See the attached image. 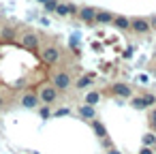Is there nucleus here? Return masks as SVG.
<instances>
[{"mask_svg":"<svg viewBox=\"0 0 156 154\" xmlns=\"http://www.w3.org/2000/svg\"><path fill=\"white\" fill-rule=\"evenodd\" d=\"M73 84H75V81H73V77H71L66 71H58V73L51 77V86H54L58 92H66Z\"/></svg>","mask_w":156,"mask_h":154,"instance_id":"nucleus-1","label":"nucleus"},{"mask_svg":"<svg viewBox=\"0 0 156 154\" xmlns=\"http://www.w3.org/2000/svg\"><path fill=\"white\" fill-rule=\"evenodd\" d=\"M58 94H60V92L49 84V86H43V88H41L39 98H41V103H43V105H51L54 101H58Z\"/></svg>","mask_w":156,"mask_h":154,"instance_id":"nucleus-2","label":"nucleus"},{"mask_svg":"<svg viewBox=\"0 0 156 154\" xmlns=\"http://www.w3.org/2000/svg\"><path fill=\"white\" fill-rule=\"evenodd\" d=\"M43 60H45L47 64H56V62L60 60V49L54 47V45H47V47L43 49Z\"/></svg>","mask_w":156,"mask_h":154,"instance_id":"nucleus-3","label":"nucleus"},{"mask_svg":"<svg viewBox=\"0 0 156 154\" xmlns=\"http://www.w3.org/2000/svg\"><path fill=\"white\" fill-rule=\"evenodd\" d=\"M22 105H24L26 109H37V107L41 105V98H39L37 92H26V94L22 96Z\"/></svg>","mask_w":156,"mask_h":154,"instance_id":"nucleus-4","label":"nucleus"},{"mask_svg":"<svg viewBox=\"0 0 156 154\" xmlns=\"http://www.w3.org/2000/svg\"><path fill=\"white\" fill-rule=\"evenodd\" d=\"M111 92H113L115 96H120V98H130V96H133V90H130L128 84H113V86H111Z\"/></svg>","mask_w":156,"mask_h":154,"instance_id":"nucleus-5","label":"nucleus"},{"mask_svg":"<svg viewBox=\"0 0 156 154\" xmlns=\"http://www.w3.org/2000/svg\"><path fill=\"white\" fill-rule=\"evenodd\" d=\"M22 47H24V49H37V47H39L37 34H34V32H24V37H22Z\"/></svg>","mask_w":156,"mask_h":154,"instance_id":"nucleus-6","label":"nucleus"},{"mask_svg":"<svg viewBox=\"0 0 156 154\" xmlns=\"http://www.w3.org/2000/svg\"><path fill=\"white\" fill-rule=\"evenodd\" d=\"M130 28L135 30V32H150V22H145V20H141V17H137V20H133L130 22Z\"/></svg>","mask_w":156,"mask_h":154,"instance_id":"nucleus-7","label":"nucleus"},{"mask_svg":"<svg viewBox=\"0 0 156 154\" xmlns=\"http://www.w3.org/2000/svg\"><path fill=\"white\" fill-rule=\"evenodd\" d=\"M77 111H79V116H81L83 120H94V118H96V109H94L92 105H86V103H83V105H79Z\"/></svg>","mask_w":156,"mask_h":154,"instance_id":"nucleus-8","label":"nucleus"},{"mask_svg":"<svg viewBox=\"0 0 156 154\" xmlns=\"http://www.w3.org/2000/svg\"><path fill=\"white\" fill-rule=\"evenodd\" d=\"M92 84H94V81H92V77H90V75H81L73 86H75L77 90H90V88H92Z\"/></svg>","mask_w":156,"mask_h":154,"instance_id":"nucleus-9","label":"nucleus"},{"mask_svg":"<svg viewBox=\"0 0 156 154\" xmlns=\"http://www.w3.org/2000/svg\"><path fill=\"white\" fill-rule=\"evenodd\" d=\"M79 20H83V22H92V20H96V9H92V7H83V9H79Z\"/></svg>","mask_w":156,"mask_h":154,"instance_id":"nucleus-10","label":"nucleus"},{"mask_svg":"<svg viewBox=\"0 0 156 154\" xmlns=\"http://www.w3.org/2000/svg\"><path fill=\"white\" fill-rule=\"evenodd\" d=\"M98 101H101V92H98V90H90V92L83 96V103H86V105H92V107H94Z\"/></svg>","mask_w":156,"mask_h":154,"instance_id":"nucleus-11","label":"nucleus"},{"mask_svg":"<svg viewBox=\"0 0 156 154\" xmlns=\"http://www.w3.org/2000/svg\"><path fill=\"white\" fill-rule=\"evenodd\" d=\"M115 17L109 13V11H96V22L98 24H109V22H113Z\"/></svg>","mask_w":156,"mask_h":154,"instance_id":"nucleus-12","label":"nucleus"},{"mask_svg":"<svg viewBox=\"0 0 156 154\" xmlns=\"http://www.w3.org/2000/svg\"><path fill=\"white\" fill-rule=\"evenodd\" d=\"M92 128H94V133H96L101 139H105V137H107V128L103 126V122H98V120H92Z\"/></svg>","mask_w":156,"mask_h":154,"instance_id":"nucleus-13","label":"nucleus"},{"mask_svg":"<svg viewBox=\"0 0 156 154\" xmlns=\"http://www.w3.org/2000/svg\"><path fill=\"white\" fill-rule=\"evenodd\" d=\"M113 24H115L118 28H122V30H126V28H130V20H126V17H122V15H118V17L113 20Z\"/></svg>","mask_w":156,"mask_h":154,"instance_id":"nucleus-14","label":"nucleus"},{"mask_svg":"<svg viewBox=\"0 0 156 154\" xmlns=\"http://www.w3.org/2000/svg\"><path fill=\"white\" fill-rule=\"evenodd\" d=\"M130 105L137 109V111H143L145 109V103H143V96H135L133 101H130Z\"/></svg>","mask_w":156,"mask_h":154,"instance_id":"nucleus-15","label":"nucleus"},{"mask_svg":"<svg viewBox=\"0 0 156 154\" xmlns=\"http://www.w3.org/2000/svg\"><path fill=\"white\" fill-rule=\"evenodd\" d=\"M0 37H2L5 41H11V39H15V30L7 26V28H2V32H0Z\"/></svg>","mask_w":156,"mask_h":154,"instance_id":"nucleus-16","label":"nucleus"},{"mask_svg":"<svg viewBox=\"0 0 156 154\" xmlns=\"http://www.w3.org/2000/svg\"><path fill=\"white\" fill-rule=\"evenodd\" d=\"M143 145H145V148H154V145H156V135L147 133V135L143 137Z\"/></svg>","mask_w":156,"mask_h":154,"instance_id":"nucleus-17","label":"nucleus"},{"mask_svg":"<svg viewBox=\"0 0 156 154\" xmlns=\"http://www.w3.org/2000/svg\"><path fill=\"white\" fill-rule=\"evenodd\" d=\"M143 103H145V107H152V105H156V96L154 94H143Z\"/></svg>","mask_w":156,"mask_h":154,"instance_id":"nucleus-18","label":"nucleus"},{"mask_svg":"<svg viewBox=\"0 0 156 154\" xmlns=\"http://www.w3.org/2000/svg\"><path fill=\"white\" fill-rule=\"evenodd\" d=\"M56 13H58V15H69V13H71V7H69V5H58Z\"/></svg>","mask_w":156,"mask_h":154,"instance_id":"nucleus-19","label":"nucleus"},{"mask_svg":"<svg viewBox=\"0 0 156 154\" xmlns=\"http://www.w3.org/2000/svg\"><path fill=\"white\" fill-rule=\"evenodd\" d=\"M58 5H60L58 0H47V2H45V9H47V11H56Z\"/></svg>","mask_w":156,"mask_h":154,"instance_id":"nucleus-20","label":"nucleus"},{"mask_svg":"<svg viewBox=\"0 0 156 154\" xmlns=\"http://www.w3.org/2000/svg\"><path fill=\"white\" fill-rule=\"evenodd\" d=\"M150 126H152V131H156V109H152V113H150Z\"/></svg>","mask_w":156,"mask_h":154,"instance_id":"nucleus-21","label":"nucleus"},{"mask_svg":"<svg viewBox=\"0 0 156 154\" xmlns=\"http://www.w3.org/2000/svg\"><path fill=\"white\" fill-rule=\"evenodd\" d=\"M69 113H71V109H69V107H62V109H58V111H56V116H69Z\"/></svg>","mask_w":156,"mask_h":154,"instance_id":"nucleus-22","label":"nucleus"},{"mask_svg":"<svg viewBox=\"0 0 156 154\" xmlns=\"http://www.w3.org/2000/svg\"><path fill=\"white\" fill-rule=\"evenodd\" d=\"M41 116H43V118H49V107H47V105L41 107Z\"/></svg>","mask_w":156,"mask_h":154,"instance_id":"nucleus-23","label":"nucleus"},{"mask_svg":"<svg viewBox=\"0 0 156 154\" xmlns=\"http://www.w3.org/2000/svg\"><path fill=\"white\" fill-rule=\"evenodd\" d=\"M139 154H154V150H152V148H145V145H143V148H141V152H139Z\"/></svg>","mask_w":156,"mask_h":154,"instance_id":"nucleus-24","label":"nucleus"},{"mask_svg":"<svg viewBox=\"0 0 156 154\" xmlns=\"http://www.w3.org/2000/svg\"><path fill=\"white\" fill-rule=\"evenodd\" d=\"M107 154H122V152H120V150H115V148H109V150H107Z\"/></svg>","mask_w":156,"mask_h":154,"instance_id":"nucleus-25","label":"nucleus"},{"mask_svg":"<svg viewBox=\"0 0 156 154\" xmlns=\"http://www.w3.org/2000/svg\"><path fill=\"white\" fill-rule=\"evenodd\" d=\"M130 56H133V49H130V47H128V49H126V52H124V58H130Z\"/></svg>","mask_w":156,"mask_h":154,"instance_id":"nucleus-26","label":"nucleus"},{"mask_svg":"<svg viewBox=\"0 0 156 154\" xmlns=\"http://www.w3.org/2000/svg\"><path fill=\"white\" fill-rule=\"evenodd\" d=\"M0 107H2V96H0Z\"/></svg>","mask_w":156,"mask_h":154,"instance_id":"nucleus-27","label":"nucleus"},{"mask_svg":"<svg viewBox=\"0 0 156 154\" xmlns=\"http://www.w3.org/2000/svg\"><path fill=\"white\" fill-rule=\"evenodd\" d=\"M39 2H43V5H45V2H47V0H39Z\"/></svg>","mask_w":156,"mask_h":154,"instance_id":"nucleus-28","label":"nucleus"},{"mask_svg":"<svg viewBox=\"0 0 156 154\" xmlns=\"http://www.w3.org/2000/svg\"><path fill=\"white\" fill-rule=\"evenodd\" d=\"M154 24H156V20H154Z\"/></svg>","mask_w":156,"mask_h":154,"instance_id":"nucleus-29","label":"nucleus"}]
</instances>
